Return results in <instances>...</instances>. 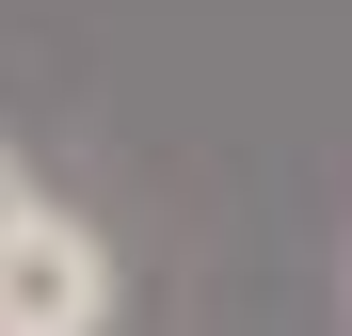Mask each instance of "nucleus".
I'll use <instances>...</instances> for the list:
<instances>
[{"mask_svg":"<svg viewBox=\"0 0 352 336\" xmlns=\"http://www.w3.org/2000/svg\"><path fill=\"white\" fill-rule=\"evenodd\" d=\"M32 208H48V177H32L16 144H0V256H16V224H32Z\"/></svg>","mask_w":352,"mask_h":336,"instance_id":"2","label":"nucleus"},{"mask_svg":"<svg viewBox=\"0 0 352 336\" xmlns=\"http://www.w3.org/2000/svg\"><path fill=\"white\" fill-rule=\"evenodd\" d=\"M112 304H129V272H112V240L48 192L16 224V256H0V336H112Z\"/></svg>","mask_w":352,"mask_h":336,"instance_id":"1","label":"nucleus"}]
</instances>
